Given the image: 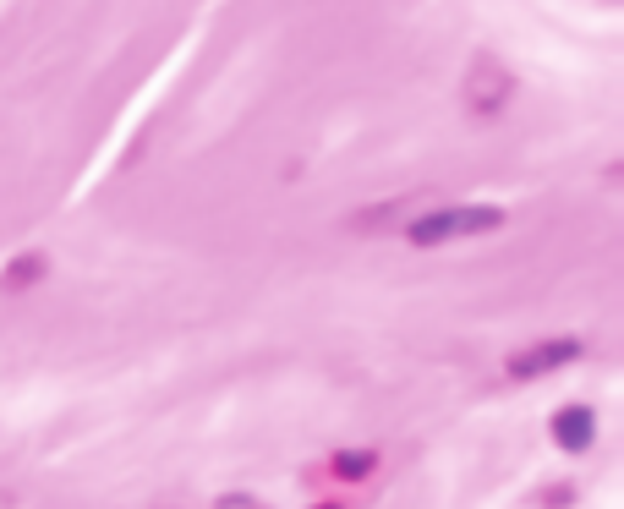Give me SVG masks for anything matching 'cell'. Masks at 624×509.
<instances>
[{"label": "cell", "instance_id": "cell-1", "mask_svg": "<svg viewBox=\"0 0 624 509\" xmlns=\"http://www.w3.org/2000/svg\"><path fill=\"white\" fill-rule=\"evenodd\" d=\"M499 208H433L422 214L406 236L416 247H438V241H455V236H482V230H499Z\"/></svg>", "mask_w": 624, "mask_h": 509}, {"label": "cell", "instance_id": "cell-2", "mask_svg": "<svg viewBox=\"0 0 624 509\" xmlns=\"http://www.w3.org/2000/svg\"><path fill=\"white\" fill-rule=\"evenodd\" d=\"M575 356H581V340H548V345H531V351L510 356V378H537V373H548V367H559V362H575Z\"/></svg>", "mask_w": 624, "mask_h": 509}, {"label": "cell", "instance_id": "cell-3", "mask_svg": "<svg viewBox=\"0 0 624 509\" xmlns=\"http://www.w3.org/2000/svg\"><path fill=\"white\" fill-rule=\"evenodd\" d=\"M504 94H510V77H504L499 66L482 61L477 77H471V110H477V115H493V110L504 104Z\"/></svg>", "mask_w": 624, "mask_h": 509}, {"label": "cell", "instance_id": "cell-4", "mask_svg": "<svg viewBox=\"0 0 624 509\" xmlns=\"http://www.w3.org/2000/svg\"><path fill=\"white\" fill-rule=\"evenodd\" d=\"M553 438H559L564 449H586V444H592V411H581V406L559 411V422H553Z\"/></svg>", "mask_w": 624, "mask_h": 509}, {"label": "cell", "instance_id": "cell-5", "mask_svg": "<svg viewBox=\"0 0 624 509\" xmlns=\"http://www.w3.org/2000/svg\"><path fill=\"white\" fill-rule=\"evenodd\" d=\"M44 274V258H22L17 269H6V291H22L28 280H39Z\"/></svg>", "mask_w": 624, "mask_h": 509}, {"label": "cell", "instance_id": "cell-6", "mask_svg": "<svg viewBox=\"0 0 624 509\" xmlns=\"http://www.w3.org/2000/svg\"><path fill=\"white\" fill-rule=\"evenodd\" d=\"M334 471H340V477H367V471H373V455H340Z\"/></svg>", "mask_w": 624, "mask_h": 509}, {"label": "cell", "instance_id": "cell-7", "mask_svg": "<svg viewBox=\"0 0 624 509\" xmlns=\"http://www.w3.org/2000/svg\"><path fill=\"white\" fill-rule=\"evenodd\" d=\"M323 509H334V504H323Z\"/></svg>", "mask_w": 624, "mask_h": 509}]
</instances>
